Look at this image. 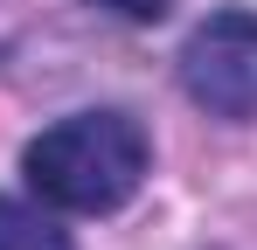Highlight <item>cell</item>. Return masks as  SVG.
Returning a JSON list of instances; mask_svg holds the SVG:
<instances>
[{
    "mask_svg": "<svg viewBox=\"0 0 257 250\" xmlns=\"http://www.w3.org/2000/svg\"><path fill=\"white\" fill-rule=\"evenodd\" d=\"M181 90L209 118L257 125V14L222 7L181 42Z\"/></svg>",
    "mask_w": 257,
    "mask_h": 250,
    "instance_id": "cell-2",
    "label": "cell"
},
{
    "mask_svg": "<svg viewBox=\"0 0 257 250\" xmlns=\"http://www.w3.org/2000/svg\"><path fill=\"white\" fill-rule=\"evenodd\" d=\"M153 139L132 111H70L21 146V174L63 215H111L146 188Z\"/></svg>",
    "mask_w": 257,
    "mask_h": 250,
    "instance_id": "cell-1",
    "label": "cell"
},
{
    "mask_svg": "<svg viewBox=\"0 0 257 250\" xmlns=\"http://www.w3.org/2000/svg\"><path fill=\"white\" fill-rule=\"evenodd\" d=\"M90 7H104V14H118V21H160L174 0H90Z\"/></svg>",
    "mask_w": 257,
    "mask_h": 250,
    "instance_id": "cell-4",
    "label": "cell"
},
{
    "mask_svg": "<svg viewBox=\"0 0 257 250\" xmlns=\"http://www.w3.org/2000/svg\"><path fill=\"white\" fill-rule=\"evenodd\" d=\"M0 250H77L70 243V229L42 215L35 202H14V195H0Z\"/></svg>",
    "mask_w": 257,
    "mask_h": 250,
    "instance_id": "cell-3",
    "label": "cell"
}]
</instances>
